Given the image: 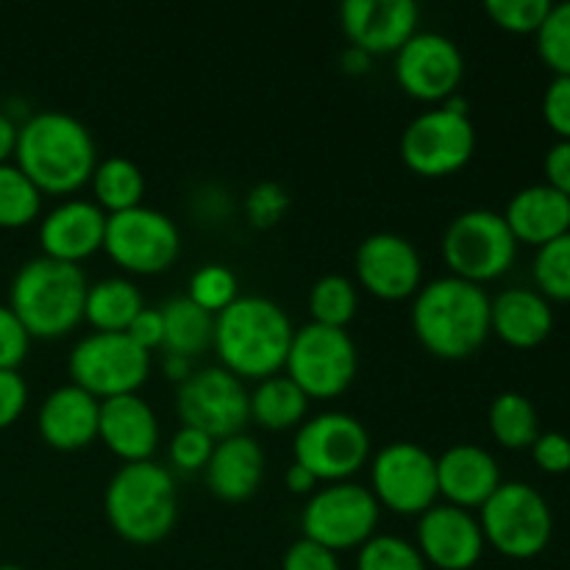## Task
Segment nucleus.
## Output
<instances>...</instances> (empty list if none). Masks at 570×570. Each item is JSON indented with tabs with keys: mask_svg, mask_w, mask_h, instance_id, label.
Returning <instances> with one entry per match:
<instances>
[{
	"mask_svg": "<svg viewBox=\"0 0 570 570\" xmlns=\"http://www.w3.org/2000/svg\"><path fill=\"white\" fill-rule=\"evenodd\" d=\"M14 165L42 195H70L92 178L98 148L76 115L45 109L17 128Z\"/></svg>",
	"mask_w": 570,
	"mask_h": 570,
	"instance_id": "1",
	"label": "nucleus"
},
{
	"mask_svg": "<svg viewBox=\"0 0 570 570\" xmlns=\"http://www.w3.org/2000/svg\"><path fill=\"white\" fill-rule=\"evenodd\" d=\"M412 332L429 354L468 360L490 337V295L465 278H434L412 298Z\"/></svg>",
	"mask_w": 570,
	"mask_h": 570,
	"instance_id": "2",
	"label": "nucleus"
},
{
	"mask_svg": "<svg viewBox=\"0 0 570 570\" xmlns=\"http://www.w3.org/2000/svg\"><path fill=\"white\" fill-rule=\"evenodd\" d=\"M287 312L262 295H239L232 306L215 315V337L220 365L237 379H271L287 362L293 343Z\"/></svg>",
	"mask_w": 570,
	"mask_h": 570,
	"instance_id": "3",
	"label": "nucleus"
},
{
	"mask_svg": "<svg viewBox=\"0 0 570 570\" xmlns=\"http://www.w3.org/2000/svg\"><path fill=\"white\" fill-rule=\"evenodd\" d=\"M87 289L81 265L33 256L11 278L9 309L31 337L59 340L83 321Z\"/></svg>",
	"mask_w": 570,
	"mask_h": 570,
	"instance_id": "4",
	"label": "nucleus"
},
{
	"mask_svg": "<svg viewBox=\"0 0 570 570\" xmlns=\"http://www.w3.org/2000/svg\"><path fill=\"white\" fill-rule=\"evenodd\" d=\"M106 521L122 540L154 546L173 532L178 518V493L173 473L159 462H126L109 479L104 493Z\"/></svg>",
	"mask_w": 570,
	"mask_h": 570,
	"instance_id": "5",
	"label": "nucleus"
},
{
	"mask_svg": "<svg viewBox=\"0 0 570 570\" xmlns=\"http://www.w3.org/2000/svg\"><path fill=\"white\" fill-rule=\"evenodd\" d=\"M479 527L484 543L510 560H532L543 554L554 534V515L549 501L527 482H501L484 501Z\"/></svg>",
	"mask_w": 570,
	"mask_h": 570,
	"instance_id": "6",
	"label": "nucleus"
},
{
	"mask_svg": "<svg viewBox=\"0 0 570 570\" xmlns=\"http://www.w3.org/2000/svg\"><path fill=\"white\" fill-rule=\"evenodd\" d=\"M518 256V239L504 215L493 209H468L445 226L443 259L451 276L484 284L504 276Z\"/></svg>",
	"mask_w": 570,
	"mask_h": 570,
	"instance_id": "7",
	"label": "nucleus"
},
{
	"mask_svg": "<svg viewBox=\"0 0 570 570\" xmlns=\"http://www.w3.org/2000/svg\"><path fill=\"white\" fill-rule=\"evenodd\" d=\"M67 371L76 387L106 401L142 387L150 373V354L126 332H92L72 345Z\"/></svg>",
	"mask_w": 570,
	"mask_h": 570,
	"instance_id": "8",
	"label": "nucleus"
},
{
	"mask_svg": "<svg viewBox=\"0 0 570 570\" xmlns=\"http://www.w3.org/2000/svg\"><path fill=\"white\" fill-rule=\"evenodd\" d=\"M356 362V345L345 328L306 323L293 332L284 367L306 399H337L354 382Z\"/></svg>",
	"mask_w": 570,
	"mask_h": 570,
	"instance_id": "9",
	"label": "nucleus"
},
{
	"mask_svg": "<svg viewBox=\"0 0 570 570\" xmlns=\"http://www.w3.org/2000/svg\"><path fill=\"white\" fill-rule=\"evenodd\" d=\"M376 495L354 482H334L317 488L306 499L301 512V532L306 540L326 546L328 551L360 549L376 534L379 527Z\"/></svg>",
	"mask_w": 570,
	"mask_h": 570,
	"instance_id": "10",
	"label": "nucleus"
},
{
	"mask_svg": "<svg viewBox=\"0 0 570 570\" xmlns=\"http://www.w3.org/2000/svg\"><path fill=\"white\" fill-rule=\"evenodd\" d=\"M293 454L317 482H348L371 456V434L348 412H321L298 426Z\"/></svg>",
	"mask_w": 570,
	"mask_h": 570,
	"instance_id": "11",
	"label": "nucleus"
},
{
	"mask_svg": "<svg viewBox=\"0 0 570 570\" xmlns=\"http://www.w3.org/2000/svg\"><path fill=\"white\" fill-rule=\"evenodd\" d=\"M104 250L115 265L128 273H165L181 250L178 226L159 209L134 206L106 217Z\"/></svg>",
	"mask_w": 570,
	"mask_h": 570,
	"instance_id": "12",
	"label": "nucleus"
},
{
	"mask_svg": "<svg viewBox=\"0 0 570 570\" xmlns=\"http://www.w3.org/2000/svg\"><path fill=\"white\" fill-rule=\"evenodd\" d=\"M176 410L184 426L200 429L212 440H226L243 434L250 421V393L243 379L223 365L200 367L178 384Z\"/></svg>",
	"mask_w": 570,
	"mask_h": 570,
	"instance_id": "13",
	"label": "nucleus"
},
{
	"mask_svg": "<svg viewBox=\"0 0 570 570\" xmlns=\"http://www.w3.org/2000/svg\"><path fill=\"white\" fill-rule=\"evenodd\" d=\"M476 150L471 117L438 106L417 115L401 134V156L417 176L443 178L462 170Z\"/></svg>",
	"mask_w": 570,
	"mask_h": 570,
	"instance_id": "14",
	"label": "nucleus"
},
{
	"mask_svg": "<svg viewBox=\"0 0 570 570\" xmlns=\"http://www.w3.org/2000/svg\"><path fill=\"white\" fill-rule=\"evenodd\" d=\"M371 482L379 507L399 515H423L429 507L438 504L440 495L438 456L406 440L387 443L373 456Z\"/></svg>",
	"mask_w": 570,
	"mask_h": 570,
	"instance_id": "15",
	"label": "nucleus"
},
{
	"mask_svg": "<svg viewBox=\"0 0 570 570\" xmlns=\"http://www.w3.org/2000/svg\"><path fill=\"white\" fill-rule=\"evenodd\" d=\"M395 78L410 98L443 104L465 78V59L454 39L438 31H417L395 53Z\"/></svg>",
	"mask_w": 570,
	"mask_h": 570,
	"instance_id": "16",
	"label": "nucleus"
},
{
	"mask_svg": "<svg viewBox=\"0 0 570 570\" xmlns=\"http://www.w3.org/2000/svg\"><path fill=\"white\" fill-rule=\"evenodd\" d=\"M356 278L382 301L415 298L421 289L423 262L415 245L393 232H376L356 248Z\"/></svg>",
	"mask_w": 570,
	"mask_h": 570,
	"instance_id": "17",
	"label": "nucleus"
},
{
	"mask_svg": "<svg viewBox=\"0 0 570 570\" xmlns=\"http://www.w3.org/2000/svg\"><path fill=\"white\" fill-rule=\"evenodd\" d=\"M417 551L426 566L440 570H471L482 560L484 534L471 510L434 504L417 521Z\"/></svg>",
	"mask_w": 570,
	"mask_h": 570,
	"instance_id": "18",
	"label": "nucleus"
},
{
	"mask_svg": "<svg viewBox=\"0 0 570 570\" xmlns=\"http://www.w3.org/2000/svg\"><path fill=\"white\" fill-rule=\"evenodd\" d=\"M417 9L412 0H345L340 26L354 48L365 53H399L417 33Z\"/></svg>",
	"mask_w": 570,
	"mask_h": 570,
	"instance_id": "19",
	"label": "nucleus"
},
{
	"mask_svg": "<svg viewBox=\"0 0 570 570\" xmlns=\"http://www.w3.org/2000/svg\"><path fill=\"white\" fill-rule=\"evenodd\" d=\"M106 212L95 200H65L53 206L39 223L42 256L81 265L104 248Z\"/></svg>",
	"mask_w": 570,
	"mask_h": 570,
	"instance_id": "20",
	"label": "nucleus"
},
{
	"mask_svg": "<svg viewBox=\"0 0 570 570\" xmlns=\"http://www.w3.org/2000/svg\"><path fill=\"white\" fill-rule=\"evenodd\" d=\"M100 401L76 384H61L45 395L37 429L56 451H81L98 438Z\"/></svg>",
	"mask_w": 570,
	"mask_h": 570,
	"instance_id": "21",
	"label": "nucleus"
},
{
	"mask_svg": "<svg viewBox=\"0 0 570 570\" xmlns=\"http://www.w3.org/2000/svg\"><path fill=\"white\" fill-rule=\"evenodd\" d=\"M98 438L122 462H145L159 445L156 412L137 393L100 401Z\"/></svg>",
	"mask_w": 570,
	"mask_h": 570,
	"instance_id": "22",
	"label": "nucleus"
},
{
	"mask_svg": "<svg viewBox=\"0 0 570 570\" xmlns=\"http://www.w3.org/2000/svg\"><path fill=\"white\" fill-rule=\"evenodd\" d=\"M499 484V462L482 445L456 443L438 456V488L449 504L462 510L482 507Z\"/></svg>",
	"mask_w": 570,
	"mask_h": 570,
	"instance_id": "23",
	"label": "nucleus"
},
{
	"mask_svg": "<svg viewBox=\"0 0 570 570\" xmlns=\"http://www.w3.org/2000/svg\"><path fill=\"white\" fill-rule=\"evenodd\" d=\"M204 471L212 495L228 504H239L259 490L262 476H265V454L250 434H234V438L217 440Z\"/></svg>",
	"mask_w": 570,
	"mask_h": 570,
	"instance_id": "24",
	"label": "nucleus"
},
{
	"mask_svg": "<svg viewBox=\"0 0 570 570\" xmlns=\"http://www.w3.org/2000/svg\"><path fill=\"white\" fill-rule=\"evenodd\" d=\"M504 220L518 243L546 245L570 232V198L549 184H529L510 198Z\"/></svg>",
	"mask_w": 570,
	"mask_h": 570,
	"instance_id": "25",
	"label": "nucleus"
},
{
	"mask_svg": "<svg viewBox=\"0 0 570 570\" xmlns=\"http://www.w3.org/2000/svg\"><path fill=\"white\" fill-rule=\"evenodd\" d=\"M554 328V312L538 289L512 287L490 298V332L512 348H534Z\"/></svg>",
	"mask_w": 570,
	"mask_h": 570,
	"instance_id": "26",
	"label": "nucleus"
},
{
	"mask_svg": "<svg viewBox=\"0 0 570 570\" xmlns=\"http://www.w3.org/2000/svg\"><path fill=\"white\" fill-rule=\"evenodd\" d=\"M145 309L142 293L131 278L111 276L89 284L83 317L95 332H126L134 317Z\"/></svg>",
	"mask_w": 570,
	"mask_h": 570,
	"instance_id": "27",
	"label": "nucleus"
},
{
	"mask_svg": "<svg viewBox=\"0 0 570 570\" xmlns=\"http://www.w3.org/2000/svg\"><path fill=\"white\" fill-rule=\"evenodd\" d=\"M161 321H165V343L161 351L176 356H195L204 354L215 337V315L200 309L198 304L181 295L170 298L161 306Z\"/></svg>",
	"mask_w": 570,
	"mask_h": 570,
	"instance_id": "28",
	"label": "nucleus"
},
{
	"mask_svg": "<svg viewBox=\"0 0 570 570\" xmlns=\"http://www.w3.org/2000/svg\"><path fill=\"white\" fill-rule=\"evenodd\" d=\"M306 406H309V399H306L304 390L289 376H282V373L262 379L254 393H250V417L259 426L273 429V432L304 423Z\"/></svg>",
	"mask_w": 570,
	"mask_h": 570,
	"instance_id": "29",
	"label": "nucleus"
},
{
	"mask_svg": "<svg viewBox=\"0 0 570 570\" xmlns=\"http://www.w3.org/2000/svg\"><path fill=\"white\" fill-rule=\"evenodd\" d=\"M89 181H92L95 204L109 215L142 206L145 176L126 156H109V159L98 161Z\"/></svg>",
	"mask_w": 570,
	"mask_h": 570,
	"instance_id": "30",
	"label": "nucleus"
},
{
	"mask_svg": "<svg viewBox=\"0 0 570 570\" xmlns=\"http://www.w3.org/2000/svg\"><path fill=\"white\" fill-rule=\"evenodd\" d=\"M488 421L493 438L510 451L532 449V443L540 434L538 410H534V404L527 395L515 393V390L495 395L493 404H490Z\"/></svg>",
	"mask_w": 570,
	"mask_h": 570,
	"instance_id": "31",
	"label": "nucleus"
},
{
	"mask_svg": "<svg viewBox=\"0 0 570 570\" xmlns=\"http://www.w3.org/2000/svg\"><path fill=\"white\" fill-rule=\"evenodd\" d=\"M42 209V193L14 165H0V228H22L33 223Z\"/></svg>",
	"mask_w": 570,
	"mask_h": 570,
	"instance_id": "32",
	"label": "nucleus"
},
{
	"mask_svg": "<svg viewBox=\"0 0 570 570\" xmlns=\"http://www.w3.org/2000/svg\"><path fill=\"white\" fill-rule=\"evenodd\" d=\"M356 287L351 278L340 276V273H328L321 276L309 289V312L312 323L321 326L345 328L356 315Z\"/></svg>",
	"mask_w": 570,
	"mask_h": 570,
	"instance_id": "33",
	"label": "nucleus"
},
{
	"mask_svg": "<svg viewBox=\"0 0 570 570\" xmlns=\"http://www.w3.org/2000/svg\"><path fill=\"white\" fill-rule=\"evenodd\" d=\"M356 570H429L415 543L395 534H373L360 546Z\"/></svg>",
	"mask_w": 570,
	"mask_h": 570,
	"instance_id": "34",
	"label": "nucleus"
},
{
	"mask_svg": "<svg viewBox=\"0 0 570 570\" xmlns=\"http://www.w3.org/2000/svg\"><path fill=\"white\" fill-rule=\"evenodd\" d=\"M532 267L540 295L554 301H570V232L540 245Z\"/></svg>",
	"mask_w": 570,
	"mask_h": 570,
	"instance_id": "35",
	"label": "nucleus"
},
{
	"mask_svg": "<svg viewBox=\"0 0 570 570\" xmlns=\"http://www.w3.org/2000/svg\"><path fill=\"white\" fill-rule=\"evenodd\" d=\"M187 298L198 304L209 315H220L226 306H232L239 298V284L232 267L226 265H204L189 278Z\"/></svg>",
	"mask_w": 570,
	"mask_h": 570,
	"instance_id": "36",
	"label": "nucleus"
},
{
	"mask_svg": "<svg viewBox=\"0 0 570 570\" xmlns=\"http://www.w3.org/2000/svg\"><path fill=\"white\" fill-rule=\"evenodd\" d=\"M538 53L554 76H570V0L551 3L549 17L538 31Z\"/></svg>",
	"mask_w": 570,
	"mask_h": 570,
	"instance_id": "37",
	"label": "nucleus"
},
{
	"mask_svg": "<svg viewBox=\"0 0 570 570\" xmlns=\"http://www.w3.org/2000/svg\"><path fill=\"white\" fill-rule=\"evenodd\" d=\"M490 20L512 33H538L551 11V0H488Z\"/></svg>",
	"mask_w": 570,
	"mask_h": 570,
	"instance_id": "38",
	"label": "nucleus"
},
{
	"mask_svg": "<svg viewBox=\"0 0 570 570\" xmlns=\"http://www.w3.org/2000/svg\"><path fill=\"white\" fill-rule=\"evenodd\" d=\"M287 209L289 195L278 181H259L245 195V217L254 228H273Z\"/></svg>",
	"mask_w": 570,
	"mask_h": 570,
	"instance_id": "39",
	"label": "nucleus"
},
{
	"mask_svg": "<svg viewBox=\"0 0 570 570\" xmlns=\"http://www.w3.org/2000/svg\"><path fill=\"white\" fill-rule=\"evenodd\" d=\"M217 440H212L209 434L200 432V429L181 426L173 434L170 443V460L178 471H204L209 465V456L215 451Z\"/></svg>",
	"mask_w": 570,
	"mask_h": 570,
	"instance_id": "40",
	"label": "nucleus"
},
{
	"mask_svg": "<svg viewBox=\"0 0 570 570\" xmlns=\"http://www.w3.org/2000/svg\"><path fill=\"white\" fill-rule=\"evenodd\" d=\"M31 334L26 332L9 304H0V371H17L28 356Z\"/></svg>",
	"mask_w": 570,
	"mask_h": 570,
	"instance_id": "41",
	"label": "nucleus"
},
{
	"mask_svg": "<svg viewBox=\"0 0 570 570\" xmlns=\"http://www.w3.org/2000/svg\"><path fill=\"white\" fill-rule=\"evenodd\" d=\"M282 570H343L334 551L326 546L315 543V540H295L282 557Z\"/></svg>",
	"mask_w": 570,
	"mask_h": 570,
	"instance_id": "42",
	"label": "nucleus"
},
{
	"mask_svg": "<svg viewBox=\"0 0 570 570\" xmlns=\"http://www.w3.org/2000/svg\"><path fill=\"white\" fill-rule=\"evenodd\" d=\"M543 117L560 139H570V76H554L543 92Z\"/></svg>",
	"mask_w": 570,
	"mask_h": 570,
	"instance_id": "43",
	"label": "nucleus"
},
{
	"mask_svg": "<svg viewBox=\"0 0 570 570\" xmlns=\"http://www.w3.org/2000/svg\"><path fill=\"white\" fill-rule=\"evenodd\" d=\"M532 456L540 471L560 473L570 471V438L562 432H540L532 443Z\"/></svg>",
	"mask_w": 570,
	"mask_h": 570,
	"instance_id": "44",
	"label": "nucleus"
},
{
	"mask_svg": "<svg viewBox=\"0 0 570 570\" xmlns=\"http://www.w3.org/2000/svg\"><path fill=\"white\" fill-rule=\"evenodd\" d=\"M28 384L20 371H0V432L14 426L17 417L26 412Z\"/></svg>",
	"mask_w": 570,
	"mask_h": 570,
	"instance_id": "45",
	"label": "nucleus"
},
{
	"mask_svg": "<svg viewBox=\"0 0 570 570\" xmlns=\"http://www.w3.org/2000/svg\"><path fill=\"white\" fill-rule=\"evenodd\" d=\"M126 334L139 345V348L148 351V354L154 348H161V343H165V321H161V312L145 306V309L134 317L131 326L126 328Z\"/></svg>",
	"mask_w": 570,
	"mask_h": 570,
	"instance_id": "46",
	"label": "nucleus"
},
{
	"mask_svg": "<svg viewBox=\"0 0 570 570\" xmlns=\"http://www.w3.org/2000/svg\"><path fill=\"white\" fill-rule=\"evenodd\" d=\"M546 184L570 198V139H557L543 159Z\"/></svg>",
	"mask_w": 570,
	"mask_h": 570,
	"instance_id": "47",
	"label": "nucleus"
},
{
	"mask_svg": "<svg viewBox=\"0 0 570 570\" xmlns=\"http://www.w3.org/2000/svg\"><path fill=\"white\" fill-rule=\"evenodd\" d=\"M284 482H287L289 493L306 495V499H309V495L317 490V484H321L315 479V473L306 471V468L298 465V462H295V460H293V465L287 468V473H284Z\"/></svg>",
	"mask_w": 570,
	"mask_h": 570,
	"instance_id": "48",
	"label": "nucleus"
},
{
	"mask_svg": "<svg viewBox=\"0 0 570 570\" xmlns=\"http://www.w3.org/2000/svg\"><path fill=\"white\" fill-rule=\"evenodd\" d=\"M161 373H165V379H170V382L181 384L193 376V362H189L187 356L165 354V360H161Z\"/></svg>",
	"mask_w": 570,
	"mask_h": 570,
	"instance_id": "49",
	"label": "nucleus"
},
{
	"mask_svg": "<svg viewBox=\"0 0 570 570\" xmlns=\"http://www.w3.org/2000/svg\"><path fill=\"white\" fill-rule=\"evenodd\" d=\"M14 145H17V122L11 120L6 111H0V165L14 156Z\"/></svg>",
	"mask_w": 570,
	"mask_h": 570,
	"instance_id": "50",
	"label": "nucleus"
},
{
	"mask_svg": "<svg viewBox=\"0 0 570 570\" xmlns=\"http://www.w3.org/2000/svg\"><path fill=\"white\" fill-rule=\"evenodd\" d=\"M340 65H343V70L351 72V76H360V72H365L367 67H371V53L348 45V48L343 50V56H340Z\"/></svg>",
	"mask_w": 570,
	"mask_h": 570,
	"instance_id": "51",
	"label": "nucleus"
},
{
	"mask_svg": "<svg viewBox=\"0 0 570 570\" xmlns=\"http://www.w3.org/2000/svg\"><path fill=\"white\" fill-rule=\"evenodd\" d=\"M0 570H26V568H17V566H0Z\"/></svg>",
	"mask_w": 570,
	"mask_h": 570,
	"instance_id": "52",
	"label": "nucleus"
}]
</instances>
